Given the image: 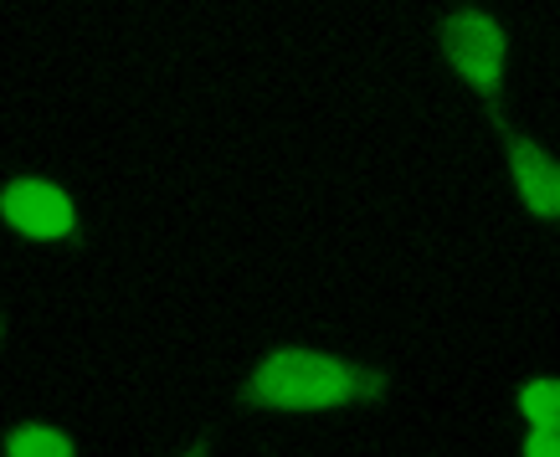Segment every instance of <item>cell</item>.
<instances>
[{"instance_id": "5", "label": "cell", "mask_w": 560, "mask_h": 457, "mask_svg": "<svg viewBox=\"0 0 560 457\" xmlns=\"http://www.w3.org/2000/svg\"><path fill=\"white\" fill-rule=\"evenodd\" d=\"M5 457H78V447H72V437L62 426L21 422L5 432Z\"/></svg>"}, {"instance_id": "2", "label": "cell", "mask_w": 560, "mask_h": 457, "mask_svg": "<svg viewBox=\"0 0 560 457\" xmlns=\"http://www.w3.org/2000/svg\"><path fill=\"white\" fill-rule=\"evenodd\" d=\"M438 42H442L447 68L458 72L463 83L483 98L493 129L504 134V129H510V119H504V62H510V32H504L483 5H458V11H447V16H442Z\"/></svg>"}, {"instance_id": "6", "label": "cell", "mask_w": 560, "mask_h": 457, "mask_svg": "<svg viewBox=\"0 0 560 457\" xmlns=\"http://www.w3.org/2000/svg\"><path fill=\"white\" fill-rule=\"evenodd\" d=\"M520 411L529 417V426H560V380L556 375H540L520 390Z\"/></svg>"}, {"instance_id": "1", "label": "cell", "mask_w": 560, "mask_h": 457, "mask_svg": "<svg viewBox=\"0 0 560 457\" xmlns=\"http://www.w3.org/2000/svg\"><path fill=\"white\" fill-rule=\"evenodd\" d=\"M390 390V375L360 360L324 355L304 344H283L257 360V371L242 380L237 407L247 411H335V407H365Z\"/></svg>"}, {"instance_id": "3", "label": "cell", "mask_w": 560, "mask_h": 457, "mask_svg": "<svg viewBox=\"0 0 560 457\" xmlns=\"http://www.w3.org/2000/svg\"><path fill=\"white\" fill-rule=\"evenodd\" d=\"M0 216L32 242L72 237V226H78V211H72L68 190L51 186V180H36V175H21V180H11V186L0 190Z\"/></svg>"}, {"instance_id": "4", "label": "cell", "mask_w": 560, "mask_h": 457, "mask_svg": "<svg viewBox=\"0 0 560 457\" xmlns=\"http://www.w3.org/2000/svg\"><path fill=\"white\" fill-rule=\"evenodd\" d=\"M499 139H504L514 190H520L525 211L540 221H560V160L545 144H535V139L514 134V129H504Z\"/></svg>"}, {"instance_id": "8", "label": "cell", "mask_w": 560, "mask_h": 457, "mask_svg": "<svg viewBox=\"0 0 560 457\" xmlns=\"http://www.w3.org/2000/svg\"><path fill=\"white\" fill-rule=\"evenodd\" d=\"M180 457H211V432H201V437L190 442V447H186Z\"/></svg>"}, {"instance_id": "7", "label": "cell", "mask_w": 560, "mask_h": 457, "mask_svg": "<svg viewBox=\"0 0 560 457\" xmlns=\"http://www.w3.org/2000/svg\"><path fill=\"white\" fill-rule=\"evenodd\" d=\"M525 457H560V426H529Z\"/></svg>"}]
</instances>
